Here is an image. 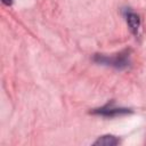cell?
I'll return each mask as SVG.
<instances>
[{
	"instance_id": "6da1fadb",
	"label": "cell",
	"mask_w": 146,
	"mask_h": 146,
	"mask_svg": "<svg viewBox=\"0 0 146 146\" xmlns=\"http://www.w3.org/2000/svg\"><path fill=\"white\" fill-rule=\"evenodd\" d=\"M95 62L99 63V64H104V65H110L113 66L115 68H125L127 66H129V51L124 50L122 52H119L114 56H105V55H96L95 56Z\"/></svg>"
},
{
	"instance_id": "7a4b0ae2",
	"label": "cell",
	"mask_w": 146,
	"mask_h": 146,
	"mask_svg": "<svg viewBox=\"0 0 146 146\" xmlns=\"http://www.w3.org/2000/svg\"><path fill=\"white\" fill-rule=\"evenodd\" d=\"M130 111L128 108H119V107H114L113 104H107L104 107L100 108H96L92 111L94 114H99V115H104V116H116L120 114H125L129 113Z\"/></svg>"
},
{
	"instance_id": "3957f363",
	"label": "cell",
	"mask_w": 146,
	"mask_h": 146,
	"mask_svg": "<svg viewBox=\"0 0 146 146\" xmlns=\"http://www.w3.org/2000/svg\"><path fill=\"white\" fill-rule=\"evenodd\" d=\"M125 18H127V23L131 30V32L133 34L137 35L138 33V29H139V25H140V19H139V16L132 11H128L125 14Z\"/></svg>"
},
{
	"instance_id": "277c9868",
	"label": "cell",
	"mask_w": 146,
	"mask_h": 146,
	"mask_svg": "<svg viewBox=\"0 0 146 146\" xmlns=\"http://www.w3.org/2000/svg\"><path fill=\"white\" fill-rule=\"evenodd\" d=\"M117 144H119V139L112 135L102 136L94 143V145H96V146H114Z\"/></svg>"
},
{
	"instance_id": "5b68a950",
	"label": "cell",
	"mask_w": 146,
	"mask_h": 146,
	"mask_svg": "<svg viewBox=\"0 0 146 146\" xmlns=\"http://www.w3.org/2000/svg\"><path fill=\"white\" fill-rule=\"evenodd\" d=\"M2 2L6 5V6H10L13 3V0H2Z\"/></svg>"
}]
</instances>
